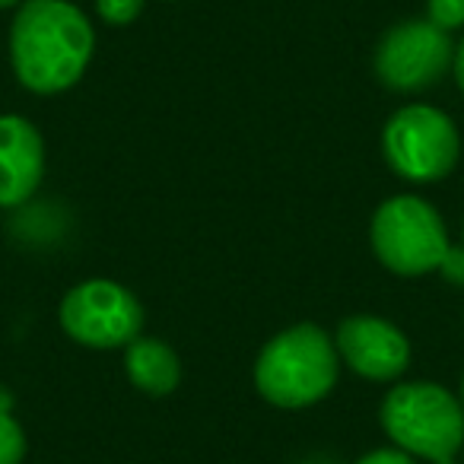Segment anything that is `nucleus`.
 <instances>
[{
	"mask_svg": "<svg viewBox=\"0 0 464 464\" xmlns=\"http://www.w3.org/2000/svg\"><path fill=\"white\" fill-rule=\"evenodd\" d=\"M147 0H96V14L109 26H128L143 14Z\"/></svg>",
	"mask_w": 464,
	"mask_h": 464,
	"instance_id": "f8f14e48",
	"label": "nucleus"
},
{
	"mask_svg": "<svg viewBox=\"0 0 464 464\" xmlns=\"http://www.w3.org/2000/svg\"><path fill=\"white\" fill-rule=\"evenodd\" d=\"M26 458V432L10 411H0V464H23Z\"/></svg>",
	"mask_w": 464,
	"mask_h": 464,
	"instance_id": "9b49d317",
	"label": "nucleus"
},
{
	"mask_svg": "<svg viewBox=\"0 0 464 464\" xmlns=\"http://www.w3.org/2000/svg\"><path fill=\"white\" fill-rule=\"evenodd\" d=\"M451 71H455V83H458V90H461V96H464V39H461V45H455V61H451Z\"/></svg>",
	"mask_w": 464,
	"mask_h": 464,
	"instance_id": "dca6fc26",
	"label": "nucleus"
},
{
	"mask_svg": "<svg viewBox=\"0 0 464 464\" xmlns=\"http://www.w3.org/2000/svg\"><path fill=\"white\" fill-rule=\"evenodd\" d=\"M369 242L379 258L398 277H423L439 271L449 252V229L439 210L417 194H394L372 213Z\"/></svg>",
	"mask_w": 464,
	"mask_h": 464,
	"instance_id": "20e7f679",
	"label": "nucleus"
},
{
	"mask_svg": "<svg viewBox=\"0 0 464 464\" xmlns=\"http://www.w3.org/2000/svg\"><path fill=\"white\" fill-rule=\"evenodd\" d=\"M341 362L369 382H398L411 366V341L379 315H350L334 334Z\"/></svg>",
	"mask_w": 464,
	"mask_h": 464,
	"instance_id": "6e6552de",
	"label": "nucleus"
},
{
	"mask_svg": "<svg viewBox=\"0 0 464 464\" xmlns=\"http://www.w3.org/2000/svg\"><path fill=\"white\" fill-rule=\"evenodd\" d=\"M461 246H464V229H461Z\"/></svg>",
	"mask_w": 464,
	"mask_h": 464,
	"instance_id": "aec40b11",
	"label": "nucleus"
},
{
	"mask_svg": "<svg viewBox=\"0 0 464 464\" xmlns=\"http://www.w3.org/2000/svg\"><path fill=\"white\" fill-rule=\"evenodd\" d=\"M124 375L143 394H172L181 382V360L169 343L156 337H137L124 347Z\"/></svg>",
	"mask_w": 464,
	"mask_h": 464,
	"instance_id": "9d476101",
	"label": "nucleus"
},
{
	"mask_svg": "<svg viewBox=\"0 0 464 464\" xmlns=\"http://www.w3.org/2000/svg\"><path fill=\"white\" fill-rule=\"evenodd\" d=\"M341 375L334 337L312 322L274 334L255 360V388L280 411H303L328 398Z\"/></svg>",
	"mask_w": 464,
	"mask_h": 464,
	"instance_id": "f03ea898",
	"label": "nucleus"
},
{
	"mask_svg": "<svg viewBox=\"0 0 464 464\" xmlns=\"http://www.w3.org/2000/svg\"><path fill=\"white\" fill-rule=\"evenodd\" d=\"M356 464H417V458H411L407 451H401V449H375V451H369V455H362Z\"/></svg>",
	"mask_w": 464,
	"mask_h": 464,
	"instance_id": "2eb2a0df",
	"label": "nucleus"
},
{
	"mask_svg": "<svg viewBox=\"0 0 464 464\" xmlns=\"http://www.w3.org/2000/svg\"><path fill=\"white\" fill-rule=\"evenodd\" d=\"M61 328L71 341L92 350L128 347L140 337L143 309L128 286L92 277L67 290L61 299Z\"/></svg>",
	"mask_w": 464,
	"mask_h": 464,
	"instance_id": "423d86ee",
	"label": "nucleus"
},
{
	"mask_svg": "<svg viewBox=\"0 0 464 464\" xmlns=\"http://www.w3.org/2000/svg\"><path fill=\"white\" fill-rule=\"evenodd\" d=\"M379 420L394 449L430 464H455L464 449V411L458 394L436 382H401L385 394Z\"/></svg>",
	"mask_w": 464,
	"mask_h": 464,
	"instance_id": "7ed1b4c3",
	"label": "nucleus"
},
{
	"mask_svg": "<svg viewBox=\"0 0 464 464\" xmlns=\"http://www.w3.org/2000/svg\"><path fill=\"white\" fill-rule=\"evenodd\" d=\"M439 274L445 277V284L464 286V246H449L442 265H439Z\"/></svg>",
	"mask_w": 464,
	"mask_h": 464,
	"instance_id": "4468645a",
	"label": "nucleus"
},
{
	"mask_svg": "<svg viewBox=\"0 0 464 464\" xmlns=\"http://www.w3.org/2000/svg\"><path fill=\"white\" fill-rule=\"evenodd\" d=\"M23 0H0V10H14V7H20Z\"/></svg>",
	"mask_w": 464,
	"mask_h": 464,
	"instance_id": "f3484780",
	"label": "nucleus"
},
{
	"mask_svg": "<svg viewBox=\"0 0 464 464\" xmlns=\"http://www.w3.org/2000/svg\"><path fill=\"white\" fill-rule=\"evenodd\" d=\"M0 411H7V398H0Z\"/></svg>",
	"mask_w": 464,
	"mask_h": 464,
	"instance_id": "6ab92c4d",
	"label": "nucleus"
},
{
	"mask_svg": "<svg viewBox=\"0 0 464 464\" xmlns=\"http://www.w3.org/2000/svg\"><path fill=\"white\" fill-rule=\"evenodd\" d=\"M426 20L436 23L439 29L451 33V29L464 26V0H426Z\"/></svg>",
	"mask_w": 464,
	"mask_h": 464,
	"instance_id": "ddd939ff",
	"label": "nucleus"
},
{
	"mask_svg": "<svg viewBox=\"0 0 464 464\" xmlns=\"http://www.w3.org/2000/svg\"><path fill=\"white\" fill-rule=\"evenodd\" d=\"M461 455H464V449H461Z\"/></svg>",
	"mask_w": 464,
	"mask_h": 464,
	"instance_id": "412c9836",
	"label": "nucleus"
},
{
	"mask_svg": "<svg viewBox=\"0 0 464 464\" xmlns=\"http://www.w3.org/2000/svg\"><path fill=\"white\" fill-rule=\"evenodd\" d=\"M455 61L451 33L430 20H407L388 29L375 48V77L394 92H420L436 86Z\"/></svg>",
	"mask_w": 464,
	"mask_h": 464,
	"instance_id": "0eeeda50",
	"label": "nucleus"
},
{
	"mask_svg": "<svg viewBox=\"0 0 464 464\" xmlns=\"http://www.w3.org/2000/svg\"><path fill=\"white\" fill-rule=\"evenodd\" d=\"M96 29L71 0H23L10 23V64L35 96H54L83 80Z\"/></svg>",
	"mask_w": 464,
	"mask_h": 464,
	"instance_id": "f257e3e1",
	"label": "nucleus"
},
{
	"mask_svg": "<svg viewBox=\"0 0 464 464\" xmlns=\"http://www.w3.org/2000/svg\"><path fill=\"white\" fill-rule=\"evenodd\" d=\"M382 153L394 175L413 185H432L451 175L461 156L455 121L436 105H404L385 121Z\"/></svg>",
	"mask_w": 464,
	"mask_h": 464,
	"instance_id": "39448f33",
	"label": "nucleus"
},
{
	"mask_svg": "<svg viewBox=\"0 0 464 464\" xmlns=\"http://www.w3.org/2000/svg\"><path fill=\"white\" fill-rule=\"evenodd\" d=\"M45 179V140L23 115H0V207H23Z\"/></svg>",
	"mask_w": 464,
	"mask_h": 464,
	"instance_id": "1a4fd4ad",
	"label": "nucleus"
},
{
	"mask_svg": "<svg viewBox=\"0 0 464 464\" xmlns=\"http://www.w3.org/2000/svg\"><path fill=\"white\" fill-rule=\"evenodd\" d=\"M458 401H461V411H464V372H461V388H458Z\"/></svg>",
	"mask_w": 464,
	"mask_h": 464,
	"instance_id": "a211bd4d",
	"label": "nucleus"
}]
</instances>
